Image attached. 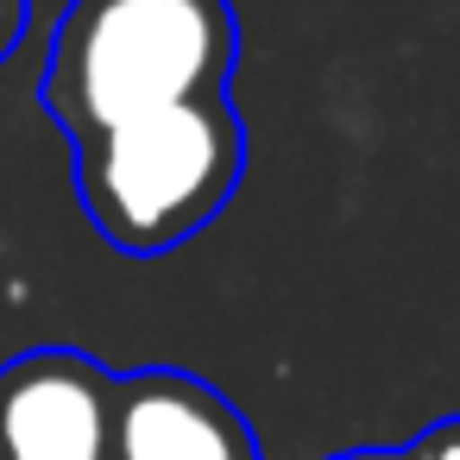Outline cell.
<instances>
[{"label":"cell","mask_w":460,"mask_h":460,"mask_svg":"<svg viewBox=\"0 0 460 460\" xmlns=\"http://www.w3.org/2000/svg\"><path fill=\"white\" fill-rule=\"evenodd\" d=\"M328 460H403V447H347V454H328Z\"/></svg>","instance_id":"cell-7"},{"label":"cell","mask_w":460,"mask_h":460,"mask_svg":"<svg viewBox=\"0 0 460 460\" xmlns=\"http://www.w3.org/2000/svg\"><path fill=\"white\" fill-rule=\"evenodd\" d=\"M26 20H32V0H0V64H7L26 39Z\"/></svg>","instance_id":"cell-6"},{"label":"cell","mask_w":460,"mask_h":460,"mask_svg":"<svg viewBox=\"0 0 460 460\" xmlns=\"http://www.w3.org/2000/svg\"><path fill=\"white\" fill-rule=\"evenodd\" d=\"M246 177V127L221 95H196L76 139V196L114 252L158 259L196 240Z\"/></svg>","instance_id":"cell-2"},{"label":"cell","mask_w":460,"mask_h":460,"mask_svg":"<svg viewBox=\"0 0 460 460\" xmlns=\"http://www.w3.org/2000/svg\"><path fill=\"white\" fill-rule=\"evenodd\" d=\"M114 372L76 347H32L0 366V460H108Z\"/></svg>","instance_id":"cell-3"},{"label":"cell","mask_w":460,"mask_h":460,"mask_svg":"<svg viewBox=\"0 0 460 460\" xmlns=\"http://www.w3.org/2000/svg\"><path fill=\"white\" fill-rule=\"evenodd\" d=\"M108 460H259V435L208 378L146 366L114 378Z\"/></svg>","instance_id":"cell-4"},{"label":"cell","mask_w":460,"mask_h":460,"mask_svg":"<svg viewBox=\"0 0 460 460\" xmlns=\"http://www.w3.org/2000/svg\"><path fill=\"white\" fill-rule=\"evenodd\" d=\"M240 58L234 0H70L39 102L76 139L120 120L221 95Z\"/></svg>","instance_id":"cell-1"},{"label":"cell","mask_w":460,"mask_h":460,"mask_svg":"<svg viewBox=\"0 0 460 460\" xmlns=\"http://www.w3.org/2000/svg\"><path fill=\"white\" fill-rule=\"evenodd\" d=\"M403 460H460V416H441L416 441H403Z\"/></svg>","instance_id":"cell-5"}]
</instances>
